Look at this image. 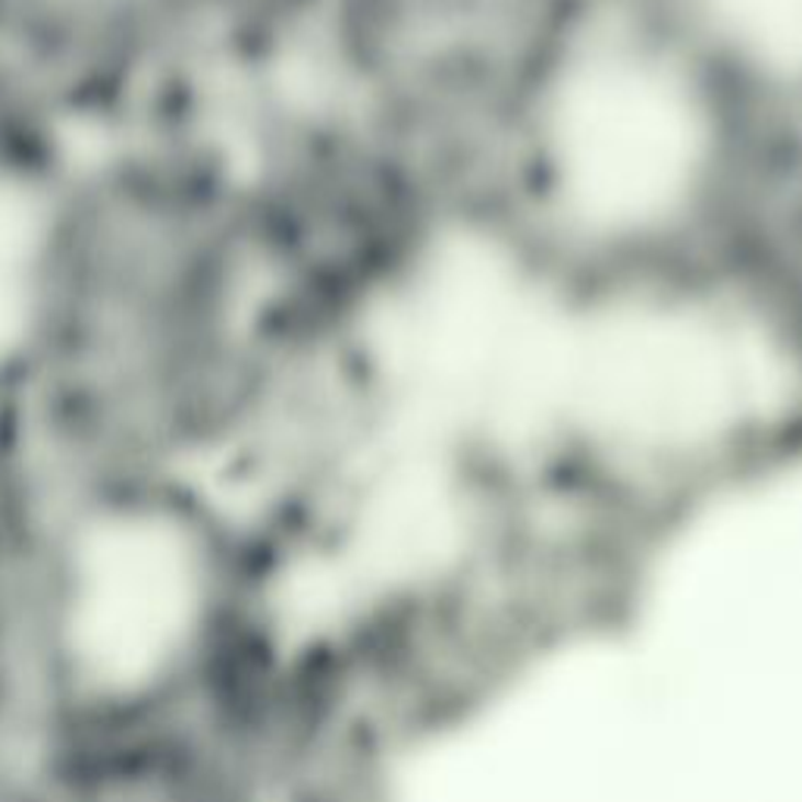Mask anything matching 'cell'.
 Returning <instances> with one entry per match:
<instances>
[{
  "mask_svg": "<svg viewBox=\"0 0 802 802\" xmlns=\"http://www.w3.org/2000/svg\"><path fill=\"white\" fill-rule=\"evenodd\" d=\"M771 132L652 0H571L501 108L464 211L549 285L705 261L739 251Z\"/></svg>",
  "mask_w": 802,
  "mask_h": 802,
  "instance_id": "1",
  "label": "cell"
},
{
  "mask_svg": "<svg viewBox=\"0 0 802 802\" xmlns=\"http://www.w3.org/2000/svg\"><path fill=\"white\" fill-rule=\"evenodd\" d=\"M536 292V464L662 527L802 464V329L746 255Z\"/></svg>",
  "mask_w": 802,
  "mask_h": 802,
  "instance_id": "2",
  "label": "cell"
},
{
  "mask_svg": "<svg viewBox=\"0 0 802 802\" xmlns=\"http://www.w3.org/2000/svg\"><path fill=\"white\" fill-rule=\"evenodd\" d=\"M57 802H261L248 761L145 702L64 709L47 737Z\"/></svg>",
  "mask_w": 802,
  "mask_h": 802,
  "instance_id": "3",
  "label": "cell"
},
{
  "mask_svg": "<svg viewBox=\"0 0 802 802\" xmlns=\"http://www.w3.org/2000/svg\"><path fill=\"white\" fill-rule=\"evenodd\" d=\"M395 746L324 665L261 775V802H398Z\"/></svg>",
  "mask_w": 802,
  "mask_h": 802,
  "instance_id": "4",
  "label": "cell"
},
{
  "mask_svg": "<svg viewBox=\"0 0 802 802\" xmlns=\"http://www.w3.org/2000/svg\"><path fill=\"white\" fill-rule=\"evenodd\" d=\"M771 120L802 116V0H652Z\"/></svg>",
  "mask_w": 802,
  "mask_h": 802,
  "instance_id": "5",
  "label": "cell"
},
{
  "mask_svg": "<svg viewBox=\"0 0 802 802\" xmlns=\"http://www.w3.org/2000/svg\"><path fill=\"white\" fill-rule=\"evenodd\" d=\"M739 255L768 280L802 329V116L775 120Z\"/></svg>",
  "mask_w": 802,
  "mask_h": 802,
  "instance_id": "6",
  "label": "cell"
},
{
  "mask_svg": "<svg viewBox=\"0 0 802 802\" xmlns=\"http://www.w3.org/2000/svg\"><path fill=\"white\" fill-rule=\"evenodd\" d=\"M0 802H57L47 739L29 749L0 753Z\"/></svg>",
  "mask_w": 802,
  "mask_h": 802,
  "instance_id": "7",
  "label": "cell"
}]
</instances>
